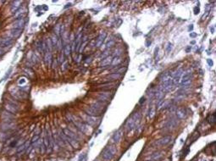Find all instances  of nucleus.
I'll use <instances>...</instances> for the list:
<instances>
[{
    "instance_id": "obj_1",
    "label": "nucleus",
    "mask_w": 216,
    "mask_h": 161,
    "mask_svg": "<svg viewBox=\"0 0 216 161\" xmlns=\"http://www.w3.org/2000/svg\"><path fill=\"white\" fill-rule=\"evenodd\" d=\"M141 120V114L139 112L134 113L128 119L126 124V128L127 131H131L135 127H137Z\"/></svg>"
},
{
    "instance_id": "obj_2",
    "label": "nucleus",
    "mask_w": 216,
    "mask_h": 161,
    "mask_svg": "<svg viewBox=\"0 0 216 161\" xmlns=\"http://www.w3.org/2000/svg\"><path fill=\"white\" fill-rule=\"evenodd\" d=\"M117 153V148L114 145H109V146L106 147L103 149V153H102V157L104 160L109 161L113 160V158L115 157V155Z\"/></svg>"
},
{
    "instance_id": "obj_3",
    "label": "nucleus",
    "mask_w": 216,
    "mask_h": 161,
    "mask_svg": "<svg viewBox=\"0 0 216 161\" xmlns=\"http://www.w3.org/2000/svg\"><path fill=\"white\" fill-rule=\"evenodd\" d=\"M70 122L73 123L75 126L83 134H86V135H88V133H91L92 130H91V126H88L87 124H86L83 121H74L72 117V120L70 121Z\"/></svg>"
},
{
    "instance_id": "obj_4",
    "label": "nucleus",
    "mask_w": 216,
    "mask_h": 161,
    "mask_svg": "<svg viewBox=\"0 0 216 161\" xmlns=\"http://www.w3.org/2000/svg\"><path fill=\"white\" fill-rule=\"evenodd\" d=\"M192 82V72L191 71H187L181 75V86H189Z\"/></svg>"
},
{
    "instance_id": "obj_5",
    "label": "nucleus",
    "mask_w": 216,
    "mask_h": 161,
    "mask_svg": "<svg viewBox=\"0 0 216 161\" xmlns=\"http://www.w3.org/2000/svg\"><path fill=\"white\" fill-rule=\"evenodd\" d=\"M83 110L86 114H87V115H89V116H92V117H98L100 114H101V113L97 111L96 110H94V109L92 108L91 106L84 107Z\"/></svg>"
},
{
    "instance_id": "obj_6",
    "label": "nucleus",
    "mask_w": 216,
    "mask_h": 161,
    "mask_svg": "<svg viewBox=\"0 0 216 161\" xmlns=\"http://www.w3.org/2000/svg\"><path fill=\"white\" fill-rule=\"evenodd\" d=\"M16 126V124L14 122H3L0 126V129L3 131H10L14 130Z\"/></svg>"
},
{
    "instance_id": "obj_7",
    "label": "nucleus",
    "mask_w": 216,
    "mask_h": 161,
    "mask_svg": "<svg viewBox=\"0 0 216 161\" xmlns=\"http://www.w3.org/2000/svg\"><path fill=\"white\" fill-rule=\"evenodd\" d=\"M3 107H4V110H6V111L11 113V114H16V113L19 112L20 109H19V106H17V105H14V104H10V103H6L4 105H3Z\"/></svg>"
},
{
    "instance_id": "obj_8",
    "label": "nucleus",
    "mask_w": 216,
    "mask_h": 161,
    "mask_svg": "<svg viewBox=\"0 0 216 161\" xmlns=\"http://www.w3.org/2000/svg\"><path fill=\"white\" fill-rule=\"evenodd\" d=\"M15 118V115L13 114L6 111V110H3L2 111V119H3V122H13L12 120Z\"/></svg>"
},
{
    "instance_id": "obj_9",
    "label": "nucleus",
    "mask_w": 216,
    "mask_h": 161,
    "mask_svg": "<svg viewBox=\"0 0 216 161\" xmlns=\"http://www.w3.org/2000/svg\"><path fill=\"white\" fill-rule=\"evenodd\" d=\"M63 133L65 134V136L69 137V138H72L74 140H76V142H79L80 137H78L77 134H75V132H73L71 130H69V128H64L63 129Z\"/></svg>"
},
{
    "instance_id": "obj_10",
    "label": "nucleus",
    "mask_w": 216,
    "mask_h": 161,
    "mask_svg": "<svg viewBox=\"0 0 216 161\" xmlns=\"http://www.w3.org/2000/svg\"><path fill=\"white\" fill-rule=\"evenodd\" d=\"M25 24H26V20H25V19L16 20L14 21V22L11 24L12 29L22 30V28L25 26Z\"/></svg>"
},
{
    "instance_id": "obj_11",
    "label": "nucleus",
    "mask_w": 216,
    "mask_h": 161,
    "mask_svg": "<svg viewBox=\"0 0 216 161\" xmlns=\"http://www.w3.org/2000/svg\"><path fill=\"white\" fill-rule=\"evenodd\" d=\"M84 121H85V123L87 124L88 126H97L98 123H97V119L96 117H92V116H89L87 114H85V116H84Z\"/></svg>"
},
{
    "instance_id": "obj_12",
    "label": "nucleus",
    "mask_w": 216,
    "mask_h": 161,
    "mask_svg": "<svg viewBox=\"0 0 216 161\" xmlns=\"http://www.w3.org/2000/svg\"><path fill=\"white\" fill-rule=\"evenodd\" d=\"M22 33V30H19V29H11L10 31H7V36L10 38H18L20 36Z\"/></svg>"
},
{
    "instance_id": "obj_13",
    "label": "nucleus",
    "mask_w": 216,
    "mask_h": 161,
    "mask_svg": "<svg viewBox=\"0 0 216 161\" xmlns=\"http://www.w3.org/2000/svg\"><path fill=\"white\" fill-rule=\"evenodd\" d=\"M13 39L10 38V37H2L0 38V48H5L8 47V46L12 45L13 43Z\"/></svg>"
},
{
    "instance_id": "obj_14",
    "label": "nucleus",
    "mask_w": 216,
    "mask_h": 161,
    "mask_svg": "<svg viewBox=\"0 0 216 161\" xmlns=\"http://www.w3.org/2000/svg\"><path fill=\"white\" fill-rule=\"evenodd\" d=\"M172 141V137L171 136H165V137L160 138L159 140H158L156 142V143L159 146H166L169 143H170V142Z\"/></svg>"
},
{
    "instance_id": "obj_15",
    "label": "nucleus",
    "mask_w": 216,
    "mask_h": 161,
    "mask_svg": "<svg viewBox=\"0 0 216 161\" xmlns=\"http://www.w3.org/2000/svg\"><path fill=\"white\" fill-rule=\"evenodd\" d=\"M178 122H177V120L175 119V118H172V119L169 120V121L166 122L165 124V128L169 129V130H173L177 126Z\"/></svg>"
},
{
    "instance_id": "obj_16",
    "label": "nucleus",
    "mask_w": 216,
    "mask_h": 161,
    "mask_svg": "<svg viewBox=\"0 0 216 161\" xmlns=\"http://www.w3.org/2000/svg\"><path fill=\"white\" fill-rule=\"evenodd\" d=\"M187 111L185 108L181 107V108H179L177 110H176V117L179 120H183L187 117Z\"/></svg>"
},
{
    "instance_id": "obj_17",
    "label": "nucleus",
    "mask_w": 216,
    "mask_h": 161,
    "mask_svg": "<svg viewBox=\"0 0 216 161\" xmlns=\"http://www.w3.org/2000/svg\"><path fill=\"white\" fill-rule=\"evenodd\" d=\"M106 36H107V34H106V32H105V31H101V32H100V34L98 35V37L97 42H96V44H95L96 47L99 48L100 46L103 44V41H104V39L106 38Z\"/></svg>"
},
{
    "instance_id": "obj_18",
    "label": "nucleus",
    "mask_w": 216,
    "mask_h": 161,
    "mask_svg": "<svg viewBox=\"0 0 216 161\" xmlns=\"http://www.w3.org/2000/svg\"><path fill=\"white\" fill-rule=\"evenodd\" d=\"M104 106L105 105L103 103V102H100V101H98V100L96 101L95 103H92V105H91L92 108H93L94 110H96L97 111H98L100 113L103 112V109L104 108Z\"/></svg>"
},
{
    "instance_id": "obj_19",
    "label": "nucleus",
    "mask_w": 216,
    "mask_h": 161,
    "mask_svg": "<svg viewBox=\"0 0 216 161\" xmlns=\"http://www.w3.org/2000/svg\"><path fill=\"white\" fill-rule=\"evenodd\" d=\"M12 137L13 134H11L10 131H0V142H5Z\"/></svg>"
},
{
    "instance_id": "obj_20",
    "label": "nucleus",
    "mask_w": 216,
    "mask_h": 161,
    "mask_svg": "<svg viewBox=\"0 0 216 161\" xmlns=\"http://www.w3.org/2000/svg\"><path fill=\"white\" fill-rule=\"evenodd\" d=\"M44 62L46 65H50L52 63V53L51 51H49V49L44 52Z\"/></svg>"
},
{
    "instance_id": "obj_21",
    "label": "nucleus",
    "mask_w": 216,
    "mask_h": 161,
    "mask_svg": "<svg viewBox=\"0 0 216 161\" xmlns=\"http://www.w3.org/2000/svg\"><path fill=\"white\" fill-rule=\"evenodd\" d=\"M26 10H25L24 8L20 9V10H18L15 13V15H14V18H15V20L24 19V16H25V15H26Z\"/></svg>"
},
{
    "instance_id": "obj_22",
    "label": "nucleus",
    "mask_w": 216,
    "mask_h": 161,
    "mask_svg": "<svg viewBox=\"0 0 216 161\" xmlns=\"http://www.w3.org/2000/svg\"><path fill=\"white\" fill-rule=\"evenodd\" d=\"M122 136H123V131L122 130L117 131L114 134L113 137H112V141L117 143V142H119V141L121 140V137H122Z\"/></svg>"
},
{
    "instance_id": "obj_23",
    "label": "nucleus",
    "mask_w": 216,
    "mask_h": 161,
    "mask_svg": "<svg viewBox=\"0 0 216 161\" xmlns=\"http://www.w3.org/2000/svg\"><path fill=\"white\" fill-rule=\"evenodd\" d=\"M20 4H21L20 1L13 2V3H12V5H11V8H10V10H11L12 13L15 14L18 10H20Z\"/></svg>"
},
{
    "instance_id": "obj_24",
    "label": "nucleus",
    "mask_w": 216,
    "mask_h": 161,
    "mask_svg": "<svg viewBox=\"0 0 216 161\" xmlns=\"http://www.w3.org/2000/svg\"><path fill=\"white\" fill-rule=\"evenodd\" d=\"M182 72H183V70H179L176 72V74L175 75L174 78L172 79V81L173 83L176 84V83H179L180 82V79H181V75H182Z\"/></svg>"
},
{
    "instance_id": "obj_25",
    "label": "nucleus",
    "mask_w": 216,
    "mask_h": 161,
    "mask_svg": "<svg viewBox=\"0 0 216 161\" xmlns=\"http://www.w3.org/2000/svg\"><path fill=\"white\" fill-rule=\"evenodd\" d=\"M112 60H113V58L111 56H108L105 59H103V61L100 63V66H107L109 65L110 64L112 63Z\"/></svg>"
},
{
    "instance_id": "obj_26",
    "label": "nucleus",
    "mask_w": 216,
    "mask_h": 161,
    "mask_svg": "<svg viewBox=\"0 0 216 161\" xmlns=\"http://www.w3.org/2000/svg\"><path fill=\"white\" fill-rule=\"evenodd\" d=\"M162 157H163V153H162V152H156V153H153V154H152L151 160L158 161V160H161Z\"/></svg>"
},
{
    "instance_id": "obj_27",
    "label": "nucleus",
    "mask_w": 216,
    "mask_h": 161,
    "mask_svg": "<svg viewBox=\"0 0 216 161\" xmlns=\"http://www.w3.org/2000/svg\"><path fill=\"white\" fill-rule=\"evenodd\" d=\"M120 76H121L120 73H119V72L116 73V72H115V73H113V74H111V75H108V78H109V79H112L113 80H118L119 77H120Z\"/></svg>"
},
{
    "instance_id": "obj_28",
    "label": "nucleus",
    "mask_w": 216,
    "mask_h": 161,
    "mask_svg": "<svg viewBox=\"0 0 216 161\" xmlns=\"http://www.w3.org/2000/svg\"><path fill=\"white\" fill-rule=\"evenodd\" d=\"M121 61H122V59H121V57L120 56H116V57H115V59H114L113 60H112L111 64H112V65H118V64H119L121 63Z\"/></svg>"
},
{
    "instance_id": "obj_29",
    "label": "nucleus",
    "mask_w": 216,
    "mask_h": 161,
    "mask_svg": "<svg viewBox=\"0 0 216 161\" xmlns=\"http://www.w3.org/2000/svg\"><path fill=\"white\" fill-rule=\"evenodd\" d=\"M36 48H37V49L38 50L40 53H42L43 52V50H42V42L41 40H38L37 41V42H36Z\"/></svg>"
},
{
    "instance_id": "obj_30",
    "label": "nucleus",
    "mask_w": 216,
    "mask_h": 161,
    "mask_svg": "<svg viewBox=\"0 0 216 161\" xmlns=\"http://www.w3.org/2000/svg\"><path fill=\"white\" fill-rule=\"evenodd\" d=\"M64 53H65V56H68V55L70 54V46L69 44H66L64 48Z\"/></svg>"
},
{
    "instance_id": "obj_31",
    "label": "nucleus",
    "mask_w": 216,
    "mask_h": 161,
    "mask_svg": "<svg viewBox=\"0 0 216 161\" xmlns=\"http://www.w3.org/2000/svg\"><path fill=\"white\" fill-rule=\"evenodd\" d=\"M52 42V44H53V47H55V46L57 45V42H58V37H57L56 35H53V37H52V39H50Z\"/></svg>"
},
{
    "instance_id": "obj_32",
    "label": "nucleus",
    "mask_w": 216,
    "mask_h": 161,
    "mask_svg": "<svg viewBox=\"0 0 216 161\" xmlns=\"http://www.w3.org/2000/svg\"><path fill=\"white\" fill-rule=\"evenodd\" d=\"M154 115H155V108H154V107H153V108L150 110L149 114H148V116H147V117L150 118V119H152V118H153Z\"/></svg>"
},
{
    "instance_id": "obj_33",
    "label": "nucleus",
    "mask_w": 216,
    "mask_h": 161,
    "mask_svg": "<svg viewBox=\"0 0 216 161\" xmlns=\"http://www.w3.org/2000/svg\"><path fill=\"white\" fill-rule=\"evenodd\" d=\"M215 121H216V116H215V113H214L213 114H212L211 116H210V119H209V122L211 123V124H214V123H215Z\"/></svg>"
},
{
    "instance_id": "obj_34",
    "label": "nucleus",
    "mask_w": 216,
    "mask_h": 161,
    "mask_svg": "<svg viewBox=\"0 0 216 161\" xmlns=\"http://www.w3.org/2000/svg\"><path fill=\"white\" fill-rule=\"evenodd\" d=\"M39 139H40V137H39V135H35V136H34V137H32V139H31V143L32 144V143H34V142H37V141H38Z\"/></svg>"
},
{
    "instance_id": "obj_35",
    "label": "nucleus",
    "mask_w": 216,
    "mask_h": 161,
    "mask_svg": "<svg viewBox=\"0 0 216 161\" xmlns=\"http://www.w3.org/2000/svg\"><path fill=\"white\" fill-rule=\"evenodd\" d=\"M54 31H55V33H56V36L57 35H59V32H60V25H57L56 27L54 28Z\"/></svg>"
},
{
    "instance_id": "obj_36",
    "label": "nucleus",
    "mask_w": 216,
    "mask_h": 161,
    "mask_svg": "<svg viewBox=\"0 0 216 161\" xmlns=\"http://www.w3.org/2000/svg\"><path fill=\"white\" fill-rule=\"evenodd\" d=\"M114 44H115V41L110 40V42H108V43L106 44V48H108L112 47V45H114Z\"/></svg>"
},
{
    "instance_id": "obj_37",
    "label": "nucleus",
    "mask_w": 216,
    "mask_h": 161,
    "mask_svg": "<svg viewBox=\"0 0 216 161\" xmlns=\"http://www.w3.org/2000/svg\"><path fill=\"white\" fill-rule=\"evenodd\" d=\"M171 49H172V44H171V43H168L167 48H166V50H167L168 53H169V52H170Z\"/></svg>"
},
{
    "instance_id": "obj_38",
    "label": "nucleus",
    "mask_w": 216,
    "mask_h": 161,
    "mask_svg": "<svg viewBox=\"0 0 216 161\" xmlns=\"http://www.w3.org/2000/svg\"><path fill=\"white\" fill-rule=\"evenodd\" d=\"M194 11H195V12H194V13H195L196 15H197V14H198V13H199V11H200L199 8H197V7H196V8L194 9Z\"/></svg>"
},
{
    "instance_id": "obj_39",
    "label": "nucleus",
    "mask_w": 216,
    "mask_h": 161,
    "mask_svg": "<svg viewBox=\"0 0 216 161\" xmlns=\"http://www.w3.org/2000/svg\"><path fill=\"white\" fill-rule=\"evenodd\" d=\"M207 61H208V64H209V65H212V64H213V62H212V60H210L209 59H208V60H207Z\"/></svg>"
},
{
    "instance_id": "obj_40",
    "label": "nucleus",
    "mask_w": 216,
    "mask_h": 161,
    "mask_svg": "<svg viewBox=\"0 0 216 161\" xmlns=\"http://www.w3.org/2000/svg\"><path fill=\"white\" fill-rule=\"evenodd\" d=\"M83 158H84V154L81 155V156H80V158H79V160H78V161H82L83 160Z\"/></svg>"
},
{
    "instance_id": "obj_41",
    "label": "nucleus",
    "mask_w": 216,
    "mask_h": 161,
    "mask_svg": "<svg viewBox=\"0 0 216 161\" xmlns=\"http://www.w3.org/2000/svg\"><path fill=\"white\" fill-rule=\"evenodd\" d=\"M196 36H197V34L196 33H191L190 34V37H195Z\"/></svg>"
},
{
    "instance_id": "obj_42",
    "label": "nucleus",
    "mask_w": 216,
    "mask_h": 161,
    "mask_svg": "<svg viewBox=\"0 0 216 161\" xmlns=\"http://www.w3.org/2000/svg\"><path fill=\"white\" fill-rule=\"evenodd\" d=\"M190 50H191V47H189V48H187V50H186V51H187V53H188V52L190 51Z\"/></svg>"
},
{
    "instance_id": "obj_43",
    "label": "nucleus",
    "mask_w": 216,
    "mask_h": 161,
    "mask_svg": "<svg viewBox=\"0 0 216 161\" xmlns=\"http://www.w3.org/2000/svg\"><path fill=\"white\" fill-rule=\"evenodd\" d=\"M3 50H2V49H0V56H1V55H2V54H3Z\"/></svg>"
}]
</instances>
